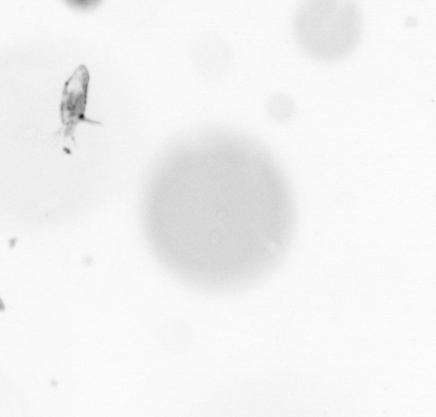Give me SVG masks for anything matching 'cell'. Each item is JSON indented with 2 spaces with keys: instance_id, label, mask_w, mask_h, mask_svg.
I'll use <instances>...</instances> for the list:
<instances>
[{
  "instance_id": "1",
  "label": "cell",
  "mask_w": 436,
  "mask_h": 417,
  "mask_svg": "<svg viewBox=\"0 0 436 417\" xmlns=\"http://www.w3.org/2000/svg\"><path fill=\"white\" fill-rule=\"evenodd\" d=\"M362 26L361 8L349 0L305 1L292 21L299 48L309 57L324 62L352 53L361 40Z\"/></svg>"
},
{
  "instance_id": "2",
  "label": "cell",
  "mask_w": 436,
  "mask_h": 417,
  "mask_svg": "<svg viewBox=\"0 0 436 417\" xmlns=\"http://www.w3.org/2000/svg\"><path fill=\"white\" fill-rule=\"evenodd\" d=\"M89 82V71L84 65H81L66 82L63 90L61 118L66 127L64 136H69L74 142L73 133L78 123L83 121L102 124L100 122L87 119L84 115Z\"/></svg>"
},
{
  "instance_id": "3",
  "label": "cell",
  "mask_w": 436,
  "mask_h": 417,
  "mask_svg": "<svg viewBox=\"0 0 436 417\" xmlns=\"http://www.w3.org/2000/svg\"><path fill=\"white\" fill-rule=\"evenodd\" d=\"M266 110L273 119L284 122L289 120L293 115L295 104L288 95L277 93L268 98L266 102Z\"/></svg>"
}]
</instances>
